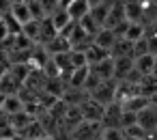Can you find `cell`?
<instances>
[{
	"label": "cell",
	"mask_w": 157,
	"mask_h": 140,
	"mask_svg": "<svg viewBox=\"0 0 157 140\" xmlns=\"http://www.w3.org/2000/svg\"><path fill=\"white\" fill-rule=\"evenodd\" d=\"M116 86H118V80H103L95 91H90L88 95L93 97V99H97L99 103H103V106H108V103H112V101H116Z\"/></svg>",
	"instance_id": "cell-1"
},
{
	"label": "cell",
	"mask_w": 157,
	"mask_h": 140,
	"mask_svg": "<svg viewBox=\"0 0 157 140\" xmlns=\"http://www.w3.org/2000/svg\"><path fill=\"white\" fill-rule=\"evenodd\" d=\"M101 123L84 121L71 131V140H99L101 138Z\"/></svg>",
	"instance_id": "cell-2"
},
{
	"label": "cell",
	"mask_w": 157,
	"mask_h": 140,
	"mask_svg": "<svg viewBox=\"0 0 157 140\" xmlns=\"http://www.w3.org/2000/svg\"><path fill=\"white\" fill-rule=\"evenodd\" d=\"M82 106V114H84V121H93V123H101L103 119V112H105V106L99 103L97 99H93L90 95L80 103Z\"/></svg>",
	"instance_id": "cell-3"
},
{
	"label": "cell",
	"mask_w": 157,
	"mask_h": 140,
	"mask_svg": "<svg viewBox=\"0 0 157 140\" xmlns=\"http://www.w3.org/2000/svg\"><path fill=\"white\" fill-rule=\"evenodd\" d=\"M138 123L148 131V134H155L157 131V103H148L146 108H142L138 112Z\"/></svg>",
	"instance_id": "cell-4"
},
{
	"label": "cell",
	"mask_w": 157,
	"mask_h": 140,
	"mask_svg": "<svg viewBox=\"0 0 157 140\" xmlns=\"http://www.w3.org/2000/svg\"><path fill=\"white\" fill-rule=\"evenodd\" d=\"M121 116H123V103L121 101L108 103L101 119V127H121Z\"/></svg>",
	"instance_id": "cell-5"
},
{
	"label": "cell",
	"mask_w": 157,
	"mask_h": 140,
	"mask_svg": "<svg viewBox=\"0 0 157 140\" xmlns=\"http://www.w3.org/2000/svg\"><path fill=\"white\" fill-rule=\"evenodd\" d=\"M22 88H24V82L11 69H7V73L2 76V80H0V93L2 95H17Z\"/></svg>",
	"instance_id": "cell-6"
},
{
	"label": "cell",
	"mask_w": 157,
	"mask_h": 140,
	"mask_svg": "<svg viewBox=\"0 0 157 140\" xmlns=\"http://www.w3.org/2000/svg\"><path fill=\"white\" fill-rule=\"evenodd\" d=\"M133 67H136L133 56H116L114 58V80H127V76L133 71Z\"/></svg>",
	"instance_id": "cell-7"
},
{
	"label": "cell",
	"mask_w": 157,
	"mask_h": 140,
	"mask_svg": "<svg viewBox=\"0 0 157 140\" xmlns=\"http://www.w3.org/2000/svg\"><path fill=\"white\" fill-rule=\"evenodd\" d=\"M125 15L129 22L144 24V0H125Z\"/></svg>",
	"instance_id": "cell-8"
},
{
	"label": "cell",
	"mask_w": 157,
	"mask_h": 140,
	"mask_svg": "<svg viewBox=\"0 0 157 140\" xmlns=\"http://www.w3.org/2000/svg\"><path fill=\"white\" fill-rule=\"evenodd\" d=\"M116 39H118V37H116V33H114L112 28H108V26H101V28H99V33L95 35V39H93V41H95L99 48H103V50H108V52H110V50L114 48Z\"/></svg>",
	"instance_id": "cell-9"
},
{
	"label": "cell",
	"mask_w": 157,
	"mask_h": 140,
	"mask_svg": "<svg viewBox=\"0 0 157 140\" xmlns=\"http://www.w3.org/2000/svg\"><path fill=\"white\" fill-rule=\"evenodd\" d=\"M45 50H48V54L50 56H54V54H60V52H69V50H73V45H71V41H69V37H65V35H56L48 45H43Z\"/></svg>",
	"instance_id": "cell-10"
},
{
	"label": "cell",
	"mask_w": 157,
	"mask_h": 140,
	"mask_svg": "<svg viewBox=\"0 0 157 140\" xmlns=\"http://www.w3.org/2000/svg\"><path fill=\"white\" fill-rule=\"evenodd\" d=\"M50 20H52V24H54V28L60 33V30H65L71 22H75L71 15H69V11L67 9H63V7H56L52 13H50Z\"/></svg>",
	"instance_id": "cell-11"
},
{
	"label": "cell",
	"mask_w": 157,
	"mask_h": 140,
	"mask_svg": "<svg viewBox=\"0 0 157 140\" xmlns=\"http://www.w3.org/2000/svg\"><path fill=\"white\" fill-rule=\"evenodd\" d=\"M35 119H37V116H35L30 110H22V112H15V114L9 116V121H11V125H13L15 131H24Z\"/></svg>",
	"instance_id": "cell-12"
},
{
	"label": "cell",
	"mask_w": 157,
	"mask_h": 140,
	"mask_svg": "<svg viewBox=\"0 0 157 140\" xmlns=\"http://www.w3.org/2000/svg\"><path fill=\"white\" fill-rule=\"evenodd\" d=\"M90 69H93L101 80H112V78H114V58L108 56V58H103L101 63L90 65Z\"/></svg>",
	"instance_id": "cell-13"
},
{
	"label": "cell",
	"mask_w": 157,
	"mask_h": 140,
	"mask_svg": "<svg viewBox=\"0 0 157 140\" xmlns=\"http://www.w3.org/2000/svg\"><path fill=\"white\" fill-rule=\"evenodd\" d=\"M90 2L88 0H73V2L67 7V11H69V15L75 20V22H80L82 18H86L88 13H90Z\"/></svg>",
	"instance_id": "cell-14"
},
{
	"label": "cell",
	"mask_w": 157,
	"mask_h": 140,
	"mask_svg": "<svg viewBox=\"0 0 157 140\" xmlns=\"http://www.w3.org/2000/svg\"><path fill=\"white\" fill-rule=\"evenodd\" d=\"M2 110L11 116V114H15V112L26 110V101L22 99L20 93H17V95H7V97H5V103H2Z\"/></svg>",
	"instance_id": "cell-15"
},
{
	"label": "cell",
	"mask_w": 157,
	"mask_h": 140,
	"mask_svg": "<svg viewBox=\"0 0 157 140\" xmlns=\"http://www.w3.org/2000/svg\"><path fill=\"white\" fill-rule=\"evenodd\" d=\"M11 13H13L22 24H28L30 20H35V18H33V11H30V5H28V0H22V2H13Z\"/></svg>",
	"instance_id": "cell-16"
},
{
	"label": "cell",
	"mask_w": 157,
	"mask_h": 140,
	"mask_svg": "<svg viewBox=\"0 0 157 140\" xmlns=\"http://www.w3.org/2000/svg\"><path fill=\"white\" fill-rule=\"evenodd\" d=\"M155 58H157V54H153V52H148V54H142V56L133 58V60H136V69H138L142 76H151V73H153Z\"/></svg>",
	"instance_id": "cell-17"
},
{
	"label": "cell",
	"mask_w": 157,
	"mask_h": 140,
	"mask_svg": "<svg viewBox=\"0 0 157 140\" xmlns=\"http://www.w3.org/2000/svg\"><path fill=\"white\" fill-rule=\"evenodd\" d=\"M84 52H86V58H88V65H97V63H101L103 58H108V56H112V54H110L108 50H103V48H99V45H97L95 41H93V43H90V45H88V48H86Z\"/></svg>",
	"instance_id": "cell-18"
},
{
	"label": "cell",
	"mask_w": 157,
	"mask_h": 140,
	"mask_svg": "<svg viewBox=\"0 0 157 140\" xmlns=\"http://www.w3.org/2000/svg\"><path fill=\"white\" fill-rule=\"evenodd\" d=\"M131 52H133V41H129V39H125V37H118L116 39V43H114V48L110 50V54L116 58V56H131Z\"/></svg>",
	"instance_id": "cell-19"
},
{
	"label": "cell",
	"mask_w": 157,
	"mask_h": 140,
	"mask_svg": "<svg viewBox=\"0 0 157 140\" xmlns=\"http://www.w3.org/2000/svg\"><path fill=\"white\" fill-rule=\"evenodd\" d=\"M151 103V97H146V95H133V97H129L127 101H123V108H127V110H133V112H140L142 108H146Z\"/></svg>",
	"instance_id": "cell-20"
},
{
	"label": "cell",
	"mask_w": 157,
	"mask_h": 140,
	"mask_svg": "<svg viewBox=\"0 0 157 140\" xmlns=\"http://www.w3.org/2000/svg\"><path fill=\"white\" fill-rule=\"evenodd\" d=\"M138 91H140V95H146V97H153L155 93H157V78L151 73V76H144L142 80H140V84H138Z\"/></svg>",
	"instance_id": "cell-21"
},
{
	"label": "cell",
	"mask_w": 157,
	"mask_h": 140,
	"mask_svg": "<svg viewBox=\"0 0 157 140\" xmlns=\"http://www.w3.org/2000/svg\"><path fill=\"white\" fill-rule=\"evenodd\" d=\"M99 140H127V134L123 127H103Z\"/></svg>",
	"instance_id": "cell-22"
},
{
	"label": "cell",
	"mask_w": 157,
	"mask_h": 140,
	"mask_svg": "<svg viewBox=\"0 0 157 140\" xmlns=\"http://www.w3.org/2000/svg\"><path fill=\"white\" fill-rule=\"evenodd\" d=\"M148 52H151V48H148V39H146V35H144L142 39L133 41V52H131L133 58H138V56H142V54H148Z\"/></svg>",
	"instance_id": "cell-23"
},
{
	"label": "cell",
	"mask_w": 157,
	"mask_h": 140,
	"mask_svg": "<svg viewBox=\"0 0 157 140\" xmlns=\"http://www.w3.org/2000/svg\"><path fill=\"white\" fill-rule=\"evenodd\" d=\"M71 60H73V67H86L88 65V58H86V52L84 50H71Z\"/></svg>",
	"instance_id": "cell-24"
},
{
	"label": "cell",
	"mask_w": 157,
	"mask_h": 140,
	"mask_svg": "<svg viewBox=\"0 0 157 140\" xmlns=\"http://www.w3.org/2000/svg\"><path fill=\"white\" fill-rule=\"evenodd\" d=\"M133 123H138V112H133V110H127V108H123V116H121V127L125 129V127H129V125H133Z\"/></svg>",
	"instance_id": "cell-25"
},
{
	"label": "cell",
	"mask_w": 157,
	"mask_h": 140,
	"mask_svg": "<svg viewBox=\"0 0 157 140\" xmlns=\"http://www.w3.org/2000/svg\"><path fill=\"white\" fill-rule=\"evenodd\" d=\"M11 7H13V0H0V15L9 13V11H11Z\"/></svg>",
	"instance_id": "cell-26"
},
{
	"label": "cell",
	"mask_w": 157,
	"mask_h": 140,
	"mask_svg": "<svg viewBox=\"0 0 157 140\" xmlns=\"http://www.w3.org/2000/svg\"><path fill=\"white\" fill-rule=\"evenodd\" d=\"M7 69H9V63H0V80H2V76L7 73Z\"/></svg>",
	"instance_id": "cell-27"
},
{
	"label": "cell",
	"mask_w": 157,
	"mask_h": 140,
	"mask_svg": "<svg viewBox=\"0 0 157 140\" xmlns=\"http://www.w3.org/2000/svg\"><path fill=\"white\" fill-rule=\"evenodd\" d=\"M7 140H28V138H26L24 134H20V131H17V134H13V136H11V138H7Z\"/></svg>",
	"instance_id": "cell-28"
},
{
	"label": "cell",
	"mask_w": 157,
	"mask_h": 140,
	"mask_svg": "<svg viewBox=\"0 0 157 140\" xmlns=\"http://www.w3.org/2000/svg\"><path fill=\"white\" fill-rule=\"evenodd\" d=\"M73 2V0H58V7H63V9H67L69 5Z\"/></svg>",
	"instance_id": "cell-29"
},
{
	"label": "cell",
	"mask_w": 157,
	"mask_h": 140,
	"mask_svg": "<svg viewBox=\"0 0 157 140\" xmlns=\"http://www.w3.org/2000/svg\"><path fill=\"white\" fill-rule=\"evenodd\" d=\"M127 140H155V136H146V138H133V136H127Z\"/></svg>",
	"instance_id": "cell-30"
},
{
	"label": "cell",
	"mask_w": 157,
	"mask_h": 140,
	"mask_svg": "<svg viewBox=\"0 0 157 140\" xmlns=\"http://www.w3.org/2000/svg\"><path fill=\"white\" fill-rule=\"evenodd\" d=\"M35 140H58V138H54L52 134H45V136H41V138H35Z\"/></svg>",
	"instance_id": "cell-31"
},
{
	"label": "cell",
	"mask_w": 157,
	"mask_h": 140,
	"mask_svg": "<svg viewBox=\"0 0 157 140\" xmlns=\"http://www.w3.org/2000/svg\"><path fill=\"white\" fill-rule=\"evenodd\" d=\"M90 2V7H97V5H101V2H105V0H88Z\"/></svg>",
	"instance_id": "cell-32"
},
{
	"label": "cell",
	"mask_w": 157,
	"mask_h": 140,
	"mask_svg": "<svg viewBox=\"0 0 157 140\" xmlns=\"http://www.w3.org/2000/svg\"><path fill=\"white\" fill-rule=\"evenodd\" d=\"M5 97H7V95H2V93H0V110H2V103H5Z\"/></svg>",
	"instance_id": "cell-33"
},
{
	"label": "cell",
	"mask_w": 157,
	"mask_h": 140,
	"mask_svg": "<svg viewBox=\"0 0 157 140\" xmlns=\"http://www.w3.org/2000/svg\"><path fill=\"white\" fill-rule=\"evenodd\" d=\"M153 76L157 78V58H155V65H153Z\"/></svg>",
	"instance_id": "cell-34"
},
{
	"label": "cell",
	"mask_w": 157,
	"mask_h": 140,
	"mask_svg": "<svg viewBox=\"0 0 157 140\" xmlns=\"http://www.w3.org/2000/svg\"><path fill=\"white\" fill-rule=\"evenodd\" d=\"M151 101H153V103H157V93H155V95L151 97Z\"/></svg>",
	"instance_id": "cell-35"
},
{
	"label": "cell",
	"mask_w": 157,
	"mask_h": 140,
	"mask_svg": "<svg viewBox=\"0 0 157 140\" xmlns=\"http://www.w3.org/2000/svg\"><path fill=\"white\" fill-rule=\"evenodd\" d=\"M146 2H151V5H155V7H157V0H146Z\"/></svg>",
	"instance_id": "cell-36"
},
{
	"label": "cell",
	"mask_w": 157,
	"mask_h": 140,
	"mask_svg": "<svg viewBox=\"0 0 157 140\" xmlns=\"http://www.w3.org/2000/svg\"><path fill=\"white\" fill-rule=\"evenodd\" d=\"M153 136H155V140H157V131H155V134H153Z\"/></svg>",
	"instance_id": "cell-37"
}]
</instances>
